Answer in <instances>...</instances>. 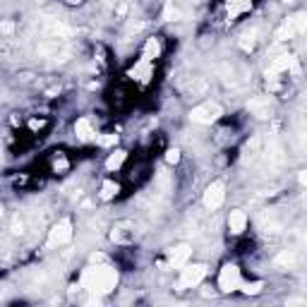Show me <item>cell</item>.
I'll return each instance as SVG.
<instances>
[{
    "label": "cell",
    "mask_w": 307,
    "mask_h": 307,
    "mask_svg": "<svg viewBox=\"0 0 307 307\" xmlns=\"http://www.w3.org/2000/svg\"><path fill=\"white\" fill-rule=\"evenodd\" d=\"M82 286L87 291H92L94 295H106L118 286V271L106 267V264L89 267L84 269V274H82Z\"/></svg>",
    "instance_id": "6da1fadb"
},
{
    "label": "cell",
    "mask_w": 307,
    "mask_h": 307,
    "mask_svg": "<svg viewBox=\"0 0 307 307\" xmlns=\"http://www.w3.org/2000/svg\"><path fill=\"white\" fill-rule=\"evenodd\" d=\"M221 115H223V108L218 106L216 101H206V103H202V106L192 108V113H190L192 122H200V125H211V122H216Z\"/></svg>",
    "instance_id": "7a4b0ae2"
},
{
    "label": "cell",
    "mask_w": 307,
    "mask_h": 307,
    "mask_svg": "<svg viewBox=\"0 0 307 307\" xmlns=\"http://www.w3.org/2000/svg\"><path fill=\"white\" fill-rule=\"evenodd\" d=\"M206 276V267L204 264H187L178 279V288L185 291V288H192V286H200L202 279Z\"/></svg>",
    "instance_id": "3957f363"
},
{
    "label": "cell",
    "mask_w": 307,
    "mask_h": 307,
    "mask_svg": "<svg viewBox=\"0 0 307 307\" xmlns=\"http://www.w3.org/2000/svg\"><path fill=\"white\" fill-rule=\"evenodd\" d=\"M72 240V221L70 218H63V221H58L53 228H51V233H48V245L55 247V245H65V242Z\"/></svg>",
    "instance_id": "277c9868"
},
{
    "label": "cell",
    "mask_w": 307,
    "mask_h": 307,
    "mask_svg": "<svg viewBox=\"0 0 307 307\" xmlns=\"http://www.w3.org/2000/svg\"><path fill=\"white\" fill-rule=\"evenodd\" d=\"M223 200H226V185L221 180H216V183H211V185L206 187V192H204V206L209 211H216L223 204Z\"/></svg>",
    "instance_id": "5b68a950"
},
{
    "label": "cell",
    "mask_w": 307,
    "mask_h": 307,
    "mask_svg": "<svg viewBox=\"0 0 307 307\" xmlns=\"http://www.w3.org/2000/svg\"><path fill=\"white\" fill-rule=\"evenodd\" d=\"M238 286H240V269L235 267V264H226V267L221 269V274H218V288L223 293H230Z\"/></svg>",
    "instance_id": "8992f818"
},
{
    "label": "cell",
    "mask_w": 307,
    "mask_h": 307,
    "mask_svg": "<svg viewBox=\"0 0 307 307\" xmlns=\"http://www.w3.org/2000/svg\"><path fill=\"white\" fill-rule=\"evenodd\" d=\"M247 108L252 110L257 118H269V113H271V101H269V96H254L247 101Z\"/></svg>",
    "instance_id": "52a82bcc"
},
{
    "label": "cell",
    "mask_w": 307,
    "mask_h": 307,
    "mask_svg": "<svg viewBox=\"0 0 307 307\" xmlns=\"http://www.w3.org/2000/svg\"><path fill=\"white\" fill-rule=\"evenodd\" d=\"M190 254H192V247L190 245H178L173 252H171V257H168V264L173 269H180L187 264V259H190Z\"/></svg>",
    "instance_id": "ba28073f"
},
{
    "label": "cell",
    "mask_w": 307,
    "mask_h": 307,
    "mask_svg": "<svg viewBox=\"0 0 307 307\" xmlns=\"http://www.w3.org/2000/svg\"><path fill=\"white\" fill-rule=\"evenodd\" d=\"M247 226V214L242 211V209H235V211H230L228 216V228H230V233L233 235H240L242 230Z\"/></svg>",
    "instance_id": "9c48e42d"
},
{
    "label": "cell",
    "mask_w": 307,
    "mask_h": 307,
    "mask_svg": "<svg viewBox=\"0 0 307 307\" xmlns=\"http://www.w3.org/2000/svg\"><path fill=\"white\" fill-rule=\"evenodd\" d=\"M283 70H298L293 55H288V53L281 55V58H276V60L271 63V67H269V72H274V75H279V72H283Z\"/></svg>",
    "instance_id": "30bf717a"
},
{
    "label": "cell",
    "mask_w": 307,
    "mask_h": 307,
    "mask_svg": "<svg viewBox=\"0 0 307 307\" xmlns=\"http://www.w3.org/2000/svg\"><path fill=\"white\" fill-rule=\"evenodd\" d=\"M75 134H77L80 139H84V142H89V139H94V137H96L92 122L87 120V118H80V120L75 122Z\"/></svg>",
    "instance_id": "8fae6325"
},
{
    "label": "cell",
    "mask_w": 307,
    "mask_h": 307,
    "mask_svg": "<svg viewBox=\"0 0 307 307\" xmlns=\"http://www.w3.org/2000/svg\"><path fill=\"white\" fill-rule=\"evenodd\" d=\"M130 77H132V80H139V82H149V77H151V65H149V60H139V63L130 70Z\"/></svg>",
    "instance_id": "7c38bea8"
},
{
    "label": "cell",
    "mask_w": 307,
    "mask_h": 307,
    "mask_svg": "<svg viewBox=\"0 0 307 307\" xmlns=\"http://www.w3.org/2000/svg\"><path fill=\"white\" fill-rule=\"evenodd\" d=\"M46 31L51 34V36H58V39H63V36H70L75 29L67 27V24H63V22H58V19H53L48 27H46Z\"/></svg>",
    "instance_id": "4fadbf2b"
},
{
    "label": "cell",
    "mask_w": 307,
    "mask_h": 307,
    "mask_svg": "<svg viewBox=\"0 0 307 307\" xmlns=\"http://www.w3.org/2000/svg\"><path fill=\"white\" fill-rule=\"evenodd\" d=\"M295 262H298V254H295L293 250H283V252L274 259V264H276V267H283V269L295 267Z\"/></svg>",
    "instance_id": "5bb4252c"
},
{
    "label": "cell",
    "mask_w": 307,
    "mask_h": 307,
    "mask_svg": "<svg viewBox=\"0 0 307 307\" xmlns=\"http://www.w3.org/2000/svg\"><path fill=\"white\" fill-rule=\"evenodd\" d=\"M115 242H132L134 240V230L130 226H118L113 230V235H110Z\"/></svg>",
    "instance_id": "9a60e30c"
},
{
    "label": "cell",
    "mask_w": 307,
    "mask_h": 307,
    "mask_svg": "<svg viewBox=\"0 0 307 307\" xmlns=\"http://www.w3.org/2000/svg\"><path fill=\"white\" fill-rule=\"evenodd\" d=\"M250 5H252V0H228V14L238 17L240 12L250 10Z\"/></svg>",
    "instance_id": "2e32d148"
},
{
    "label": "cell",
    "mask_w": 307,
    "mask_h": 307,
    "mask_svg": "<svg viewBox=\"0 0 307 307\" xmlns=\"http://www.w3.org/2000/svg\"><path fill=\"white\" fill-rule=\"evenodd\" d=\"M154 185L159 192H168L171 187H173V180H171V173H166L163 168H161L159 173H156V180H154Z\"/></svg>",
    "instance_id": "e0dca14e"
},
{
    "label": "cell",
    "mask_w": 307,
    "mask_h": 307,
    "mask_svg": "<svg viewBox=\"0 0 307 307\" xmlns=\"http://www.w3.org/2000/svg\"><path fill=\"white\" fill-rule=\"evenodd\" d=\"M125 159H127V151L118 149V151H113V154L108 156L106 168H108V171H115V168H120V166H122V161H125Z\"/></svg>",
    "instance_id": "ac0fdd59"
},
{
    "label": "cell",
    "mask_w": 307,
    "mask_h": 307,
    "mask_svg": "<svg viewBox=\"0 0 307 307\" xmlns=\"http://www.w3.org/2000/svg\"><path fill=\"white\" fill-rule=\"evenodd\" d=\"M288 24H291V29H293V34H303L305 27H307V14L305 12L293 14V17L288 19Z\"/></svg>",
    "instance_id": "d6986e66"
},
{
    "label": "cell",
    "mask_w": 307,
    "mask_h": 307,
    "mask_svg": "<svg viewBox=\"0 0 307 307\" xmlns=\"http://www.w3.org/2000/svg\"><path fill=\"white\" fill-rule=\"evenodd\" d=\"M161 53V43H159V39H149L147 41V46H144V55H142V60H154L156 55Z\"/></svg>",
    "instance_id": "ffe728a7"
},
{
    "label": "cell",
    "mask_w": 307,
    "mask_h": 307,
    "mask_svg": "<svg viewBox=\"0 0 307 307\" xmlns=\"http://www.w3.org/2000/svg\"><path fill=\"white\" fill-rule=\"evenodd\" d=\"M163 19L166 22H178V19H183V10L178 5H173V2H168L166 10H163Z\"/></svg>",
    "instance_id": "44dd1931"
},
{
    "label": "cell",
    "mask_w": 307,
    "mask_h": 307,
    "mask_svg": "<svg viewBox=\"0 0 307 307\" xmlns=\"http://www.w3.org/2000/svg\"><path fill=\"white\" fill-rule=\"evenodd\" d=\"M118 190H120V187H118V183H113V180H106V183H103V187H101V200H103V202L113 200V197L118 195Z\"/></svg>",
    "instance_id": "7402d4cb"
},
{
    "label": "cell",
    "mask_w": 307,
    "mask_h": 307,
    "mask_svg": "<svg viewBox=\"0 0 307 307\" xmlns=\"http://www.w3.org/2000/svg\"><path fill=\"white\" fill-rule=\"evenodd\" d=\"M63 48V43L60 41H51V43H41L39 46V53H43V55H58V51Z\"/></svg>",
    "instance_id": "603a6c76"
},
{
    "label": "cell",
    "mask_w": 307,
    "mask_h": 307,
    "mask_svg": "<svg viewBox=\"0 0 307 307\" xmlns=\"http://www.w3.org/2000/svg\"><path fill=\"white\" fill-rule=\"evenodd\" d=\"M254 36H257V29H247V31H242V36H240V46L247 51V48H252L254 46Z\"/></svg>",
    "instance_id": "cb8c5ba5"
},
{
    "label": "cell",
    "mask_w": 307,
    "mask_h": 307,
    "mask_svg": "<svg viewBox=\"0 0 307 307\" xmlns=\"http://www.w3.org/2000/svg\"><path fill=\"white\" fill-rule=\"evenodd\" d=\"M291 36H295V34H293V29H291V24H288V22H286L281 29H276V41H288Z\"/></svg>",
    "instance_id": "d4e9b609"
},
{
    "label": "cell",
    "mask_w": 307,
    "mask_h": 307,
    "mask_svg": "<svg viewBox=\"0 0 307 307\" xmlns=\"http://www.w3.org/2000/svg\"><path fill=\"white\" fill-rule=\"evenodd\" d=\"M247 295H257L262 291V281H252V283H245V288H242Z\"/></svg>",
    "instance_id": "484cf974"
},
{
    "label": "cell",
    "mask_w": 307,
    "mask_h": 307,
    "mask_svg": "<svg viewBox=\"0 0 307 307\" xmlns=\"http://www.w3.org/2000/svg\"><path fill=\"white\" fill-rule=\"evenodd\" d=\"M118 142V134H103V137H99V144L101 147H113Z\"/></svg>",
    "instance_id": "4316f807"
},
{
    "label": "cell",
    "mask_w": 307,
    "mask_h": 307,
    "mask_svg": "<svg viewBox=\"0 0 307 307\" xmlns=\"http://www.w3.org/2000/svg\"><path fill=\"white\" fill-rule=\"evenodd\" d=\"M0 34H5V36L14 34V24L12 22H0Z\"/></svg>",
    "instance_id": "83f0119b"
},
{
    "label": "cell",
    "mask_w": 307,
    "mask_h": 307,
    "mask_svg": "<svg viewBox=\"0 0 307 307\" xmlns=\"http://www.w3.org/2000/svg\"><path fill=\"white\" fill-rule=\"evenodd\" d=\"M12 233H17V235H22V233H24V223L19 221V216H14V221H12Z\"/></svg>",
    "instance_id": "f1b7e54d"
},
{
    "label": "cell",
    "mask_w": 307,
    "mask_h": 307,
    "mask_svg": "<svg viewBox=\"0 0 307 307\" xmlns=\"http://www.w3.org/2000/svg\"><path fill=\"white\" fill-rule=\"evenodd\" d=\"M166 161H168V163H178V161H180V151H178V149H171V151L166 154Z\"/></svg>",
    "instance_id": "f546056e"
},
{
    "label": "cell",
    "mask_w": 307,
    "mask_h": 307,
    "mask_svg": "<svg viewBox=\"0 0 307 307\" xmlns=\"http://www.w3.org/2000/svg\"><path fill=\"white\" fill-rule=\"evenodd\" d=\"M303 303H305L303 298H293V300H288V305H303Z\"/></svg>",
    "instance_id": "4dcf8cb0"
},
{
    "label": "cell",
    "mask_w": 307,
    "mask_h": 307,
    "mask_svg": "<svg viewBox=\"0 0 307 307\" xmlns=\"http://www.w3.org/2000/svg\"><path fill=\"white\" fill-rule=\"evenodd\" d=\"M67 166V161L65 159H60V161H55V168H65Z\"/></svg>",
    "instance_id": "1f68e13d"
},
{
    "label": "cell",
    "mask_w": 307,
    "mask_h": 307,
    "mask_svg": "<svg viewBox=\"0 0 307 307\" xmlns=\"http://www.w3.org/2000/svg\"><path fill=\"white\" fill-rule=\"evenodd\" d=\"M70 5H80V2H84V0H67Z\"/></svg>",
    "instance_id": "d6a6232c"
},
{
    "label": "cell",
    "mask_w": 307,
    "mask_h": 307,
    "mask_svg": "<svg viewBox=\"0 0 307 307\" xmlns=\"http://www.w3.org/2000/svg\"><path fill=\"white\" fill-rule=\"evenodd\" d=\"M0 218H2V206H0Z\"/></svg>",
    "instance_id": "836d02e7"
}]
</instances>
